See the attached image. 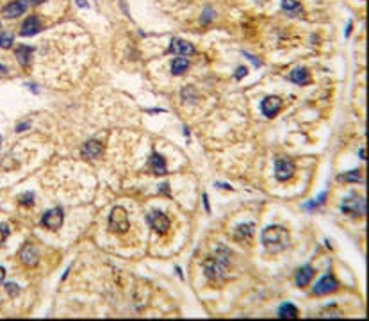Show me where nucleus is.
Here are the masks:
<instances>
[{
	"instance_id": "obj_19",
	"label": "nucleus",
	"mask_w": 369,
	"mask_h": 321,
	"mask_svg": "<svg viewBox=\"0 0 369 321\" xmlns=\"http://www.w3.org/2000/svg\"><path fill=\"white\" fill-rule=\"evenodd\" d=\"M289 79L293 80L294 84H300V86H305L310 82V77H308V71L305 70V68H296V70L291 71V75H289Z\"/></svg>"
},
{
	"instance_id": "obj_14",
	"label": "nucleus",
	"mask_w": 369,
	"mask_h": 321,
	"mask_svg": "<svg viewBox=\"0 0 369 321\" xmlns=\"http://www.w3.org/2000/svg\"><path fill=\"white\" fill-rule=\"evenodd\" d=\"M41 29H43V27H41L40 18H38V16H29V18L22 23L20 34L22 36H34V34H38Z\"/></svg>"
},
{
	"instance_id": "obj_7",
	"label": "nucleus",
	"mask_w": 369,
	"mask_h": 321,
	"mask_svg": "<svg viewBox=\"0 0 369 321\" xmlns=\"http://www.w3.org/2000/svg\"><path fill=\"white\" fill-rule=\"evenodd\" d=\"M63 221H65V214H63V209H59V207H54L50 211H46L45 214H43V218H41V223H43L48 230L61 229Z\"/></svg>"
},
{
	"instance_id": "obj_2",
	"label": "nucleus",
	"mask_w": 369,
	"mask_h": 321,
	"mask_svg": "<svg viewBox=\"0 0 369 321\" xmlns=\"http://www.w3.org/2000/svg\"><path fill=\"white\" fill-rule=\"evenodd\" d=\"M228 266V252L225 248H219V250L214 253L213 257H209L203 261V271H205V276L209 280H219L225 276V271H227Z\"/></svg>"
},
{
	"instance_id": "obj_21",
	"label": "nucleus",
	"mask_w": 369,
	"mask_h": 321,
	"mask_svg": "<svg viewBox=\"0 0 369 321\" xmlns=\"http://www.w3.org/2000/svg\"><path fill=\"white\" fill-rule=\"evenodd\" d=\"M189 68V61L186 57H177L172 61V73L173 75H182L184 71Z\"/></svg>"
},
{
	"instance_id": "obj_13",
	"label": "nucleus",
	"mask_w": 369,
	"mask_h": 321,
	"mask_svg": "<svg viewBox=\"0 0 369 321\" xmlns=\"http://www.w3.org/2000/svg\"><path fill=\"white\" fill-rule=\"evenodd\" d=\"M82 156L87 157V159H100L102 154H104V145H102L100 141H87V143H84V146H82Z\"/></svg>"
},
{
	"instance_id": "obj_33",
	"label": "nucleus",
	"mask_w": 369,
	"mask_h": 321,
	"mask_svg": "<svg viewBox=\"0 0 369 321\" xmlns=\"http://www.w3.org/2000/svg\"><path fill=\"white\" fill-rule=\"evenodd\" d=\"M77 4L81 5V7H84V5H86V7H87V4H86V2H84V0H77Z\"/></svg>"
},
{
	"instance_id": "obj_8",
	"label": "nucleus",
	"mask_w": 369,
	"mask_h": 321,
	"mask_svg": "<svg viewBox=\"0 0 369 321\" xmlns=\"http://www.w3.org/2000/svg\"><path fill=\"white\" fill-rule=\"evenodd\" d=\"M339 289V282L334 278V275H325L321 280L314 286L312 293L316 296H323V295H330V293H335Z\"/></svg>"
},
{
	"instance_id": "obj_26",
	"label": "nucleus",
	"mask_w": 369,
	"mask_h": 321,
	"mask_svg": "<svg viewBox=\"0 0 369 321\" xmlns=\"http://www.w3.org/2000/svg\"><path fill=\"white\" fill-rule=\"evenodd\" d=\"M5 289H7V295H9V296H18V295H20V287L16 286L15 282L5 284Z\"/></svg>"
},
{
	"instance_id": "obj_25",
	"label": "nucleus",
	"mask_w": 369,
	"mask_h": 321,
	"mask_svg": "<svg viewBox=\"0 0 369 321\" xmlns=\"http://www.w3.org/2000/svg\"><path fill=\"white\" fill-rule=\"evenodd\" d=\"M11 45H13V36L0 32V46L2 48H11Z\"/></svg>"
},
{
	"instance_id": "obj_29",
	"label": "nucleus",
	"mask_w": 369,
	"mask_h": 321,
	"mask_svg": "<svg viewBox=\"0 0 369 321\" xmlns=\"http://www.w3.org/2000/svg\"><path fill=\"white\" fill-rule=\"evenodd\" d=\"M246 73H248V70L244 68V66H241V68H238V73H236V77H238V79H241V77H244Z\"/></svg>"
},
{
	"instance_id": "obj_6",
	"label": "nucleus",
	"mask_w": 369,
	"mask_h": 321,
	"mask_svg": "<svg viewBox=\"0 0 369 321\" xmlns=\"http://www.w3.org/2000/svg\"><path fill=\"white\" fill-rule=\"evenodd\" d=\"M294 171H296V166H294V162L291 159H278L277 162H275V177H277V181L280 182H285L289 181L291 177L294 175Z\"/></svg>"
},
{
	"instance_id": "obj_10",
	"label": "nucleus",
	"mask_w": 369,
	"mask_h": 321,
	"mask_svg": "<svg viewBox=\"0 0 369 321\" xmlns=\"http://www.w3.org/2000/svg\"><path fill=\"white\" fill-rule=\"evenodd\" d=\"M29 4H31V0H15V2L7 4L4 9H2V15L7 16V18H16V16H20L25 13Z\"/></svg>"
},
{
	"instance_id": "obj_30",
	"label": "nucleus",
	"mask_w": 369,
	"mask_h": 321,
	"mask_svg": "<svg viewBox=\"0 0 369 321\" xmlns=\"http://www.w3.org/2000/svg\"><path fill=\"white\" fill-rule=\"evenodd\" d=\"M29 129V123H20V125L16 127V131L18 132H23V131H27Z\"/></svg>"
},
{
	"instance_id": "obj_24",
	"label": "nucleus",
	"mask_w": 369,
	"mask_h": 321,
	"mask_svg": "<svg viewBox=\"0 0 369 321\" xmlns=\"http://www.w3.org/2000/svg\"><path fill=\"white\" fill-rule=\"evenodd\" d=\"M18 202H20V206H29V207H31L32 204H34V195H32V193L20 195V196H18Z\"/></svg>"
},
{
	"instance_id": "obj_3",
	"label": "nucleus",
	"mask_w": 369,
	"mask_h": 321,
	"mask_svg": "<svg viewBox=\"0 0 369 321\" xmlns=\"http://www.w3.org/2000/svg\"><path fill=\"white\" fill-rule=\"evenodd\" d=\"M130 229V223H129V214L123 207H114L109 214V230L114 232V234H123Z\"/></svg>"
},
{
	"instance_id": "obj_34",
	"label": "nucleus",
	"mask_w": 369,
	"mask_h": 321,
	"mask_svg": "<svg viewBox=\"0 0 369 321\" xmlns=\"http://www.w3.org/2000/svg\"><path fill=\"white\" fill-rule=\"evenodd\" d=\"M359 156H360V159H366V154H364V148H360V152H359Z\"/></svg>"
},
{
	"instance_id": "obj_9",
	"label": "nucleus",
	"mask_w": 369,
	"mask_h": 321,
	"mask_svg": "<svg viewBox=\"0 0 369 321\" xmlns=\"http://www.w3.org/2000/svg\"><path fill=\"white\" fill-rule=\"evenodd\" d=\"M20 261L23 266L36 268L38 262H40V252H38V248L34 245H31V243L23 245V248L20 250Z\"/></svg>"
},
{
	"instance_id": "obj_15",
	"label": "nucleus",
	"mask_w": 369,
	"mask_h": 321,
	"mask_svg": "<svg viewBox=\"0 0 369 321\" xmlns=\"http://www.w3.org/2000/svg\"><path fill=\"white\" fill-rule=\"evenodd\" d=\"M148 170L155 173V175H164L166 173V160L164 157L159 156V154H152L150 159H148Z\"/></svg>"
},
{
	"instance_id": "obj_20",
	"label": "nucleus",
	"mask_w": 369,
	"mask_h": 321,
	"mask_svg": "<svg viewBox=\"0 0 369 321\" xmlns=\"http://www.w3.org/2000/svg\"><path fill=\"white\" fill-rule=\"evenodd\" d=\"M282 9L291 16H298L304 13L302 4H298L296 0H282Z\"/></svg>"
},
{
	"instance_id": "obj_36",
	"label": "nucleus",
	"mask_w": 369,
	"mask_h": 321,
	"mask_svg": "<svg viewBox=\"0 0 369 321\" xmlns=\"http://www.w3.org/2000/svg\"><path fill=\"white\" fill-rule=\"evenodd\" d=\"M0 32H2V23H0Z\"/></svg>"
},
{
	"instance_id": "obj_17",
	"label": "nucleus",
	"mask_w": 369,
	"mask_h": 321,
	"mask_svg": "<svg viewBox=\"0 0 369 321\" xmlns=\"http://www.w3.org/2000/svg\"><path fill=\"white\" fill-rule=\"evenodd\" d=\"M32 46H27V45H18L15 48V54H16V59H18V63H20L22 66H27L29 63H31V55H32Z\"/></svg>"
},
{
	"instance_id": "obj_1",
	"label": "nucleus",
	"mask_w": 369,
	"mask_h": 321,
	"mask_svg": "<svg viewBox=\"0 0 369 321\" xmlns=\"http://www.w3.org/2000/svg\"><path fill=\"white\" fill-rule=\"evenodd\" d=\"M262 243L266 246V250L271 252V253L282 252L289 245V232L280 225L268 227L262 230Z\"/></svg>"
},
{
	"instance_id": "obj_23",
	"label": "nucleus",
	"mask_w": 369,
	"mask_h": 321,
	"mask_svg": "<svg viewBox=\"0 0 369 321\" xmlns=\"http://www.w3.org/2000/svg\"><path fill=\"white\" fill-rule=\"evenodd\" d=\"M339 182H359L360 181V171L359 170H351L348 173H343V175L337 177Z\"/></svg>"
},
{
	"instance_id": "obj_16",
	"label": "nucleus",
	"mask_w": 369,
	"mask_h": 321,
	"mask_svg": "<svg viewBox=\"0 0 369 321\" xmlns=\"http://www.w3.org/2000/svg\"><path fill=\"white\" fill-rule=\"evenodd\" d=\"M314 268L312 266H304V268H300L298 273H296V286L298 287H305L310 284V280H312V276H314Z\"/></svg>"
},
{
	"instance_id": "obj_28",
	"label": "nucleus",
	"mask_w": 369,
	"mask_h": 321,
	"mask_svg": "<svg viewBox=\"0 0 369 321\" xmlns=\"http://www.w3.org/2000/svg\"><path fill=\"white\" fill-rule=\"evenodd\" d=\"M211 18H213V11H211V9H205V16L202 18V22H203V23H207V22L211 20Z\"/></svg>"
},
{
	"instance_id": "obj_27",
	"label": "nucleus",
	"mask_w": 369,
	"mask_h": 321,
	"mask_svg": "<svg viewBox=\"0 0 369 321\" xmlns=\"http://www.w3.org/2000/svg\"><path fill=\"white\" fill-rule=\"evenodd\" d=\"M7 236H9V229H7V225H0V245L7 239Z\"/></svg>"
},
{
	"instance_id": "obj_32",
	"label": "nucleus",
	"mask_w": 369,
	"mask_h": 321,
	"mask_svg": "<svg viewBox=\"0 0 369 321\" xmlns=\"http://www.w3.org/2000/svg\"><path fill=\"white\" fill-rule=\"evenodd\" d=\"M41 2H45V0H31L32 5H38V4H41Z\"/></svg>"
},
{
	"instance_id": "obj_18",
	"label": "nucleus",
	"mask_w": 369,
	"mask_h": 321,
	"mask_svg": "<svg viewBox=\"0 0 369 321\" xmlns=\"http://www.w3.org/2000/svg\"><path fill=\"white\" fill-rule=\"evenodd\" d=\"M298 316H300V312L293 303H283V305H280V309H278V318H282V320H296Z\"/></svg>"
},
{
	"instance_id": "obj_22",
	"label": "nucleus",
	"mask_w": 369,
	"mask_h": 321,
	"mask_svg": "<svg viewBox=\"0 0 369 321\" xmlns=\"http://www.w3.org/2000/svg\"><path fill=\"white\" fill-rule=\"evenodd\" d=\"M253 223H246V225H239L236 230V239H250L253 236Z\"/></svg>"
},
{
	"instance_id": "obj_31",
	"label": "nucleus",
	"mask_w": 369,
	"mask_h": 321,
	"mask_svg": "<svg viewBox=\"0 0 369 321\" xmlns=\"http://www.w3.org/2000/svg\"><path fill=\"white\" fill-rule=\"evenodd\" d=\"M4 278H5V270L2 266H0V284L4 282Z\"/></svg>"
},
{
	"instance_id": "obj_11",
	"label": "nucleus",
	"mask_w": 369,
	"mask_h": 321,
	"mask_svg": "<svg viewBox=\"0 0 369 321\" xmlns=\"http://www.w3.org/2000/svg\"><path fill=\"white\" fill-rule=\"evenodd\" d=\"M282 107V98L280 96H268L264 98L262 104H260V109H262V115H266L268 118H273L277 116V113Z\"/></svg>"
},
{
	"instance_id": "obj_4",
	"label": "nucleus",
	"mask_w": 369,
	"mask_h": 321,
	"mask_svg": "<svg viewBox=\"0 0 369 321\" xmlns=\"http://www.w3.org/2000/svg\"><path fill=\"white\" fill-rule=\"evenodd\" d=\"M341 211L344 214L351 216V218H357V216H364L366 214V202L362 196H348L344 198L343 204H341Z\"/></svg>"
},
{
	"instance_id": "obj_35",
	"label": "nucleus",
	"mask_w": 369,
	"mask_h": 321,
	"mask_svg": "<svg viewBox=\"0 0 369 321\" xmlns=\"http://www.w3.org/2000/svg\"><path fill=\"white\" fill-rule=\"evenodd\" d=\"M0 71H2V73H4V71H5V66H0Z\"/></svg>"
},
{
	"instance_id": "obj_5",
	"label": "nucleus",
	"mask_w": 369,
	"mask_h": 321,
	"mask_svg": "<svg viewBox=\"0 0 369 321\" xmlns=\"http://www.w3.org/2000/svg\"><path fill=\"white\" fill-rule=\"evenodd\" d=\"M147 221H148V225H150V229H152L153 232H157V234H161V236H164V234L170 230V220H168V216L161 211L150 212V214L147 216Z\"/></svg>"
},
{
	"instance_id": "obj_12",
	"label": "nucleus",
	"mask_w": 369,
	"mask_h": 321,
	"mask_svg": "<svg viewBox=\"0 0 369 321\" xmlns=\"http://www.w3.org/2000/svg\"><path fill=\"white\" fill-rule=\"evenodd\" d=\"M170 52L175 55H193L196 50H195L193 43L175 38V40H172V43H170Z\"/></svg>"
}]
</instances>
